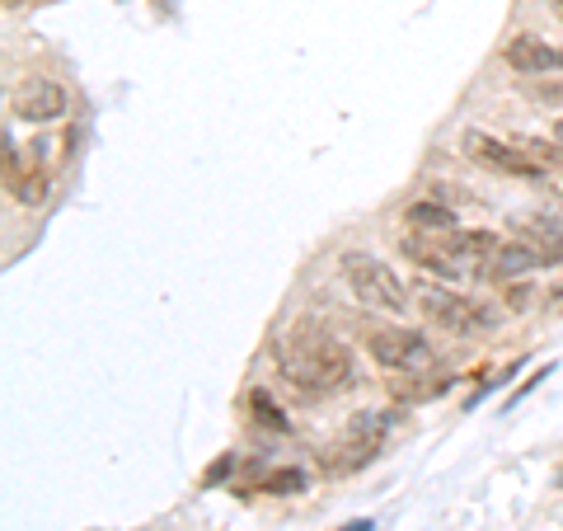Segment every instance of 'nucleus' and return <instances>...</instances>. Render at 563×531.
Masks as SVG:
<instances>
[{
    "mask_svg": "<svg viewBox=\"0 0 563 531\" xmlns=\"http://www.w3.org/2000/svg\"><path fill=\"white\" fill-rule=\"evenodd\" d=\"M535 268H549V259L535 245H526V240H503L498 250H493V259H488V273L493 278H521V273H535Z\"/></svg>",
    "mask_w": 563,
    "mask_h": 531,
    "instance_id": "9b49d317",
    "label": "nucleus"
},
{
    "mask_svg": "<svg viewBox=\"0 0 563 531\" xmlns=\"http://www.w3.org/2000/svg\"><path fill=\"white\" fill-rule=\"evenodd\" d=\"M521 240L535 245L549 264H563V217H526L521 221Z\"/></svg>",
    "mask_w": 563,
    "mask_h": 531,
    "instance_id": "f8f14e48",
    "label": "nucleus"
},
{
    "mask_svg": "<svg viewBox=\"0 0 563 531\" xmlns=\"http://www.w3.org/2000/svg\"><path fill=\"white\" fill-rule=\"evenodd\" d=\"M47 188H52L47 170H19L15 141H5V193L24 207H38V203H47Z\"/></svg>",
    "mask_w": 563,
    "mask_h": 531,
    "instance_id": "9d476101",
    "label": "nucleus"
},
{
    "mask_svg": "<svg viewBox=\"0 0 563 531\" xmlns=\"http://www.w3.org/2000/svg\"><path fill=\"white\" fill-rule=\"evenodd\" d=\"M66 90H61L57 80H43V76H33L24 80L15 90V99H10V109L24 118V123H57V118H66Z\"/></svg>",
    "mask_w": 563,
    "mask_h": 531,
    "instance_id": "1a4fd4ad",
    "label": "nucleus"
},
{
    "mask_svg": "<svg viewBox=\"0 0 563 531\" xmlns=\"http://www.w3.org/2000/svg\"><path fill=\"white\" fill-rule=\"evenodd\" d=\"M554 141H559V146H563V118H559V123H554Z\"/></svg>",
    "mask_w": 563,
    "mask_h": 531,
    "instance_id": "6ab92c4d",
    "label": "nucleus"
},
{
    "mask_svg": "<svg viewBox=\"0 0 563 531\" xmlns=\"http://www.w3.org/2000/svg\"><path fill=\"white\" fill-rule=\"evenodd\" d=\"M343 531H371V522H348Z\"/></svg>",
    "mask_w": 563,
    "mask_h": 531,
    "instance_id": "a211bd4d",
    "label": "nucleus"
},
{
    "mask_svg": "<svg viewBox=\"0 0 563 531\" xmlns=\"http://www.w3.org/2000/svg\"><path fill=\"white\" fill-rule=\"evenodd\" d=\"M526 94H531L535 104H545V109H563V71H559V76L526 80Z\"/></svg>",
    "mask_w": 563,
    "mask_h": 531,
    "instance_id": "4468645a",
    "label": "nucleus"
},
{
    "mask_svg": "<svg viewBox=\"0 0 563 531\" xmlns=\"http://www.w3.org/2000/svg\"><path fill=\"white\" fill-rule=\"evenodd\" d=\"M554 15H559V19H563V0H554Z\"/></svg>",
    "mask_w": 563,
    "mask_h": 531,
    "instance_id": "aec40b11",
    "label": "nucleus"
},
{
    "mask_svg": "<svg viewBox=\"0 0 563 531\" xmlns=\"http://www.w3.org/2000/svg\"><path fill=\"white\" fill-rule=\"evenodd\" d=\"M366 353L381 362L385 372H404L418 376L432 367V339L423 329H404V325H376L366 334Z\"/></svg>",
    "mask_w": 563,
    "mask_h": 531,
    "instance_id": "39448f33",
    "label": "nucleus"
},
{
    "mask_svg": "<svg viewBox=\"0 0 563 531\" xmlns=\"http://www.w3.org/2000/svg\"><path fill=\"white\" fill-rule=\"evenodd\" d=\"M268 494H301L305 489V470H273L268 480H263Z\"/></svg>",
    "mask_w": 563,
    "mask_h": 531,
    "instance_id": "dca6fc26",
    "label": "nucleus"
},
{
    "mask_svg": "<svg viewBox=\"0 0 563 531\" xmlns=\"http://www.w3.org/2000/svg\"><path fill=\"white\" fill-rule=\"evenodd\" d=\"M418 311H423L437 329H446V334H460V339L488 334V329H498V320H503V315L493 311L488 301L460 297V292H451V287H437V282H423V287H418Z\"/></svg>",
    "mask_w": 563,
    "mask_h": 531,
    "instance_id": "f03ea898",
    "label": "nucleus"
},
{
    "mask_svg": "<svg viewBox=\"0 0 563 531\" xmlns=\"http://www.w3.org/2000/svg\"><path fill=\"white\" fill-rule=\"evenodd\" d=\"M338 273H343V282L352 287V297L366 301V306H376V311H409V287L399 282V273L385 259H376V254L366 250H348L343 259H338Z\"/></svg>",
    "mask_w": 563,
    "mask_h": 531,
    "instance_id": "7ed1b4c3",
    "label": "nucleus"
},
{
    "mask_svg": "<svg viewBox=\"0 0 563 531\" xmlns=\"http://www.w3.org/2000/svg\"><path fill=\"white\" fill-rule=\"evenodd\" d=\"M465 151H470L479 165H488V170L498 174H512V179H531V184H540L545 179V165L521 146V141H498L488 137V132H465V141H460Z\"/></svg>",
    "mask_w": 563,
    "mask_h": 531,
    "instance_id": "423d86ee",
    "label": "nucleus"
},
{
    "mask_svg": "<svg viewBox=\"0 0 563 531\" xmlns=\"http://www.w3.org/2000/svg\"><path fill=\"white\" fill-rule=\"evenodd\" d=\"M390 423L395 414H385V409H362L357 419L348 423V433L320 456V466L329 475H352V470H366L385 447V433H390Z\"/></svg>",
    "mask_w": 563,
    "mask_h": 531,
    "instance_id": "20e7f679",
    "label": "nucleus"
},
{
    "mask_svg": "<svg viewBox=\"0 0 563 531\" xmlns=\"http://www.w3.org/2000/svg\"><path fill=\"white\" fill-rule=\"evenodd\" d=\"M503 62L512 66L521 80H535V76H559L563 52L559 47H549L545 38H535V33H517V38H507Z\"/></svg>",
    "mask_w": 563,
    "mask_h": 531,
    "instance_id": "6e6552de",
    "label": "nucleus"
},
{
    "mask_svg": "<svg viewBox=\"0 0 563 531\" xmlns=\"http://www.w3.org/2000/svg\"><path fill=\"white\" fill-rule=\"evenodd\" d=\"M277 372L296 395L305 400H324L352 386V353L343 339H334L329 329L301 320L296 329H287V339L277 344Z\"/></svg>",
    "mask_w": 563,
    "mask_h": 531,
    "instance_id": "f257e3e1",
    "label": "nucleus"
},
{
    "mask_svg": "<svg viewBox=\"0 0 563 531\" xmlns=\"http://www.w3.org/2000/svg\"><path fill=\"white\" fill-rule=\"evenodd\" d=\"M249 409H254V419H259L263 428H277V433H287V414L273 405V395H268V391H249Z\"/></svg>",
    "mask_w": 563,
    "mask_h": 531,
    "instance_id": "2eb2a0df",
    "label": "nucleus"
},
{
    "mask_svg": "<svg viewBox=\"0 0 563 531\" xmlns=\"http://www.w3.org/2000/svg\"><path fill=\"white\" fill-rule=\"evenodd\" d=\"M399 254H404L413 268H423V273H432V278H442V282L465 278V268H470L460 259V250L451 245L446 231H409L399 240Z\"/></svg>",
    "mask_w": 563,
    "mask_h": 531,
    "instance_id": "0eeeda50",
    "label": "nucleus"
},
{
    "mask_svg": "<svg viewBox=\"0 0 563 531\" xmlns=\"http://www.w3.org/2000/svg\"><path fill=\"white\" fill-rule=\"evenodd\" d=\"M531 301H535L531 287H521L517 278L507 282V306H512V311H531Z\"/></svg>",
    "mask_w": 563,
    "mask_h": 531,
    "instance_id": "f3484780",
    "label": "nucleus"
},
{
    "mask_svg": "<svg viewBox=\"0 0 563 531\" xmlns=\"http://www.w3.org/2000/svg\"><path fill=\"white\" fill-rule=\"evenodd\" d=\"M404 226L409 231H456L460 221L442 203H413V207H404Z\"/></svg>",
    "mask_w": 563,
    "mask_h": 531,
    "instance_id": "ddd939ff",
    "label": "nucleus"
}]
</instances>
